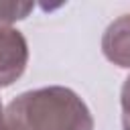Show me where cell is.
<instances>
[{"label":"cell","mask_w":130,"mask_h":130,"mask_svg":"<svg viewBox=\"0 0 130 130\" xmlns=\"http://www.w3.org/2000/svg\"><path fill=\"white\" fill-rule=\"evenodd\" d=\"M6 130H93L85 102L69 87L30 89L6 108Z\"/></svg>","instance_id":"cell-1"},{"label":"cell","mask_w":130,"mask_h":130,"mask_svg":"<svg viewBox=\"0 0 130 130\" xmlns=\"http://www.w3.org/2000/svg\"><path fill=\"white\" fill-rule=\"evenodd\" d=\"M28 61L26 39L16 28H0V87L16 81Z\"/></svg>","instance_id":"cell-2"},{"label":"cell","mask_w":130,"mask_h":130,"mask_svg":"<svg viewBox=\"0 0 130 130\" xmlns=\"http://www.w3.org/2000/svg\"><path fill=\"white\" fill-rule=\"evenodd\" d=\"M102 49L108 61L118 67H130V14L116 18L104 32Z\"/></svg>","instance_id":"cell-3"},{"label":"cell","mask_w":130,"mask_h":130,"mask_svg":"<svg viewBox=\"0 0 130 130\" xmlns=\"http://www.w3.org/2000/svg\"><path fill=\"white\" fill-rule=\"evenodd\" d=\"M32 8V2H0V28H6L10 22L28 16Z\"/></svg>","instance_id":"cell-4"},{"label":"cell","mask_w":130,"mask_h":130,"mask_svg":"<svg viewBox=\"0 0 130 130\" xmlns=\"http://www.w3.org/2000/svg\"><path fill=\"white\" fill-rule=\"evenodd\" d=\"M122 126H130V75L122 85Z\"/></svg>","instance_id":"cell-5"},{"label":"cell","mask_w":130,"mask_h":130,"mask_svg":"<svg viewBox=\"0 0 130 130\" xmlns=\"http://www.w3.org/2000/svg\"><path fill=\"white\" fill-rule=\"evenodd\" d=\"M0 130H6V118H4V112H2V104H0Z\"/></svg>","instance_id":"cell-6"},{"label":"cell","mask_w":130,"mask_h":130,"mask_svg":"<svg viewBox=\"0 0 130 130\" xmlns=\"http://www.w3.org/2000/svg\"><path fill=\"white\" fill-rule=\"evenodd\" d=\"M124 130H130V126H126V128H124Z\"/></svg>","instance_id":"cell-7"}]
</instances>
